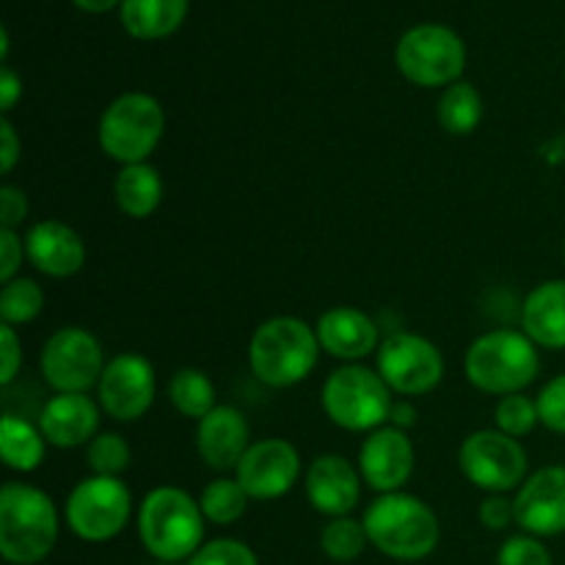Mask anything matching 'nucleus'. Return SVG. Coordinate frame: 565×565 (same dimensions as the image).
Here are the masks:
<instances>
[{
    "instance_id": "nucleus-1",
    "label": "nucleus",
    "mask_w": 565,
    "mask_h": 565,
    "mask_svg": "<svg viewBox=\"0 0 565 565\" xmlns=\"http://www.w3.org/2000/svg\"><path fill=\"white\" fill-rule=\"evenodd\" d=\"M362 524L370 546L401 563L425 561L441 541V524L434 508L406 491L375 497L364 511Z\"/></svg>"
},
{
    "instance_id": "nucleus-2",
    "label": "nucleus",
    "mask_w": 565,
    "mask_h": 565,
    "mask_svg": "<svg viewBox=\"0 0 565 565\" xmlns=\"http://www.w3.org/2000/svg\"><path fill=\"white\" fill-rule=\"evenodd\" d=\"M61 516L53 497L31 483L0 489V557L9 565H39L58 544Z\"/></svg>"
},
{
    "instance_id": "nucleus-3",
    "label": "nucleus",
    "mask_w": 565,
    "mask_h": 565,
    "mask_svg": "<svg viewBox=\"0 0 565 565\" xmlns=\"http://www.w3.org/2000/svg\"><path fill=\"white\" fill-rule=\"evenodd\" d=\"M138 539L158 563L191 561L204 544L202 505L177 486H158L138 505Z\"/></svg>"
},
{
    "instance_id": "nucleus-4",
    "label": "nucleus",
    "mask_w": 565,
    "mask_h": 565,
    "mask_svg": "<svg viewBox=\"0 0 565 565\" xmlns=\"http://www.w3.org/2000/svg\"><path fill=\"white\" fill-rule=\"evenodd\" d=\"M318 331L296 315H276L257 326L248 342V367L270 390H287L309 379L320 359Z\"/></svg>"
},
{
    "instance_id": "nucleus-5",
    "label": "nucleus",
    "mask_w": 565,
    "mask_h": 565,
    "mask_svg": "<svg viewBox=\"0 0 565 565\" xmlns=\"http://www.w3.org/2000/svg\"><path fill=\"white\" fill-rule=\"evenodd\" d=\"M463 373L469 384L486 395H519L539 379V345L516 329L486 331L467 348Z\"/></svg>"
},
{
    "instance_id": "nucleus-6",
    "label": "nucleus",
    "mask_w": 565,
    "mask_h": 565,
    "mask_svg": "<svg viewBox=\"0 0 565 565\" xmlns=\"http://www.w3.org/2000/svg\"><path fill=\"white\" fill-rule=\"evenodd\" d=\"M395 392L386 386L379 370L364 364H342L320 390L323 414L342 430L351 434H373L390 423Z\"/></svg>"
},
{
    "instance_id": "nucleus-7",
    "label": "nucleus",
    "mask_w": 565,
    "mask_h": 565,
    "mask_svg": "<svg viewBox=\"0 0 565 565\" xmlns=\"http://www.w3.org/2000/svg\"><path fill=\"white\" fill-rule=\"evenodd\" d=\"M166 132V110L152 94L125 92L99 116L97 141L105 158L119 166L147 163Z\"/></svg>"
},
{
    "instance_id": "nucleus-8",
    "label": "nucleus",
    "mask_w": 565,
    "mask_h": 565,
    "mask_svg": "<svg viewBox=\"0 0 565 565\" xmlns=\"http://www.w3.org/2000/svg\"><path fill=\"white\" fill-rule=\"evenodd\" d=\"M395 64L408 83L423 88L452 86L467 70V44L452 28L423 22L408 28L395 47Z\"/></svg>"
},
{
    "instance_id": "nucleus-9",
    "label": "nucleus",
    "mask_w": 565,
    "mask_h": 565,
    "mask_svg": "<svg viewBox=\"0 0 565 565\" xmlns=\"http://www.w3.org/2000/svg\"><path fill=\"white\" fill-rule=\"evenodd\" d=\"M66 527L86 544H108L132 519V494L121 478H92L75 483L64 505Z\"/></svg>"
},
{
    "instance_id": "nucleus-10",
    "label": "nucleus",
    "mask_w": 565,
    "mask_h": 565,
    "mask_svg": "<svg viewBox=\"0 0 565 565\" xmlns=\"http://www.w3.org/2000/svg\"><path fill=\"white\" fill-rule=\"evenodd\" d=\"M458 467L486 494H511L530 478V458L522 441L497 428L469 434L458 447Z\"/></svg>"
},
{
    "instance_id": "nucleus-11",
    "label": "nucleus",
    "mask_w": 565,
    "mask_h": 565,
    "mask_svg": "<svg viewBox=\"0 0 565 565\" xmlns=\"http://www.w3.org/2000/svg\"><path fill=\"white\" fill-rule=\"evenodd\" d=\"M105 364L103 345L83 326L53 331L39 353V373L55 395H86L99 384Z\"/></svg>"
},
{
    "instance_id": "nucleus-12",
    "label": "nucleus",
    "mask_w": 565,
    "mask_h": 565,
    "mask_svg": "<svg viewBox=\"0 0 565 565\" xmlns=\"http://www.w3.org/2000/svg\"><path fill=\"white\" fill-rule=\"evenodd\" d=\"M375 370L395 395L423 397L430 395L445 379V356L428 337L395 331L381 342Z\"/></svg>"
},
{
    "instance_id": "nucleus-13",
    "label": "nucleus",
    "mask_w": 565,
    "mask_h": 565,
    "mask_svg": "<svg viewBox=\"0 0 565 565\" xmlns=\"http://www.w3.org/2000/svg\"><path fill=\"white\" fill-rule=\"evenodd\" d=\"M158 395L154 367L141 353H116L97 384V403L116 423H138L147 417Z\"/></svg>"
},
{
    "instance_id": "nucleus-14",
    "label": "nucleus",
    "mask_w": 565,
    "mask_h": 565,
    "mask_svg": "<svg viewBox=\"0 0 565 565\" xmlns=\"http://www.w3.org/2000/svg\"><path fill=\"white\" fill-rule=\"evenodd\" d=\"M235 480L252 500H279L301 480V456L290 441L276 436L252 441L243 461L237 463Z\"/></svg>"
},
{
    "instance_id": "nucleus-15",
    "label": "nucleus",
    "mask_w": 565,
    "mask_h": 565,
    "mask_svg": "<svg viewBox=\"0 0 565 565\" xmlns=\"http://www.w3.org/2000/svg\"><path fill=\"white\" fill-rule=\"evenodd\" d=\"M414 463H417L414 441L395 425H384L367 434L359 450V475L375 494L403 491V486L412 480Z\"/></svg>"
},
{
    "instance_id": "nucleus-16",
    "label": "nucleus",
    "mask_w": 565,
    "mask_h": 565,
    "mask_svg": "<svg viewBox=\"0 0 565 565\" xmlns=\"http://www.w3.org/2000/svg\"><path fill=\"white\" fill-rule=\"evenodd\" d=\"M516 524L535 539L565 533V467H541L513 497Z\"/></svg>"
},
{
    "instance_id": "nucleus-17",
    "label": "nucleus",
    "mask_w": 565,
    "mask_h": 565,
    "mask_svg": "<svg viewBox=\"0 0 565 565\" xmlns=\"http://www.w3.org/2000/svg\"><path fill=\"white\" fill-rule=\"evenodd\" d=\"M362 475L345 456L323 452L309 463L303 475V491L309 505L329 519L351 516L362 500Z\"/></svg>"
},
{
    "instance_id": "nucleus-18",
    "label": "nucleus",
    "mask_w": 565,
    "mask_h": 565,
    "mask_svg": "<svg viewBox=\"0 0 565 565\" xmlns=\"http://www.w3.org/2000/svg\"><path fill=\"white\" fill-rule=\"evenodd\" d=\"M252 447V428L241 408L218 403L196 423V450L213 472H235Z\"/></svg>"
},
{
    "instance_id": "nucleus-19",
    "label": "nucleus",
    "mask_w": 565,
    "mask_h": 565,
    "mask_svg": "<svg viewBox=\"0 0 565 565\" xmlns=\"http://www.w3.org/2000/svg\"><path fill=\"white\" fill-rule=\"evenodd\" d=\"M318 342L329 356L359 364L381 348L379 323L359 307H331L318 318Z\"/></svg>"
},
{
    "instance_id": "nucleus-20",
    "label": "nucleus",
    "mask_w": 565,
    "mask_h": 565,
    "mask_svg": "<svg viewBox=\"0 0 565 565\" xmlns=\"http://www.w3.org/2000/svg\"><path fill=\"white\" fill-rule=\"evenodd\" d=\"M28 263L50 279H70L86 265V243L70 224L55 218L36 221L25 232Z\"/></svg>"
},
{
    "instance_id": "nucleus-21",
    "label": "nucleus",
    "mask_w": 565,
    "mask_h": 565,
    "mask_svg": "<svg viewBox=\"0 0 565 565\" xmlns=\"http://www.w3.org/2000/svg\"><path fill=\"white\" fill-rule=\"evenodd\" d=\"M99 403L88 395H53L39 412V430L47 445L58 450L88 447V441L99 434Z\"/></svg>"
},
{
    "instance_id": "nucleus-22",
    "label": "nucleus",
    "mask_w": 565,
    "mask_h": 565,
    "mask_svg": "<svg viewBox=\"0 0 565 565\" xmlns=\"http://www.w3.org/2000/svg\"><path fill=\"white\" fill-rule=\"evenodd\" d=\"M522 331L546 351H565V279L541 281L522 303Z\"/></svg>"
},
{
    "instance_id": "nucleus-23",
    "label": "nucleus",
    "mask_w": 565,
    "mask_h": 565,
    "mask_svg": "<svg viewBox=\"0 0 565 565\" xmlns=\"http://www.w3.org/2000/svg\"><path fill=\"white\" fill-rule=\"evenodd\" d=\"M188 6L191 0H121L119 20L132 39L158 42L180 31Z\"/></svg>"
},
{
    "instance_id": "nucleus-24",
    "label": "nucleus",
    "mask_w": 565,
    "mask_h": 565,
    "mask_svg": "<svg viewBox=\"0 0 565 565\" xmlns=\"http://www.w3.org/2000/svg\"><path fill=\"white\" fill-rule=\"evenodd\" d=\"M114 199L116 207L127 218H149L160 207V202H163V180H160V171L152 163L121 166L119 174L114 177Z\"/></svg>"
},
{
    "instance_id": "nucleus-25",
    "label": "nucleus",
    "mask_w": 565,
    "mask_h": 565,
    "mask_svg": "<svg viewBox=\"0 0 565 565\" xmlns=\"http://www.w3.org/2000/svg\"><path fill=\"white\" fill-rule=\"evenodd\" d=\"M0 452H3L6 467L14 472H36L47 456V439L39 425L9 412L0 419Z\"/></svg>"
},
{
    "instance_id": "nucleus-26",
    "label": "nucleus",
    "mask_w": 565,
    "mask_h": 565,
    "mask_svg": "<svg viewBox=\"0 0 565 565\" xmlns=\"http://www.w3.org/2000/svg\"><path fill=\"white\" fill-rule=\"evenodd\" d=\"M436 119H439L441 130H447L450 136H469L483 121V97L472 83H452L436 103Z\"/></svg>"
},
{
    "instance_id": "nucleus-27",
    "label": "nucleus",
    "mask_w": 565,
    "mask_h": 565,
    "mask_svg": "<svg viewBox=\"0 0 565 565\" xmlns=\"http://www.w3.org/2000/svg\"><path fill=\"white\" fill-rule=\"evenodd\" d=\"M169 403L188 419H204L213 412L215 403V386L210 375L199 367H182L171 375L169 381Z\"/></svg>"
},
{
    "instance_id": "nucleus-28",
    "label": "nucleus",
    "mask_w": 565,
    "mask_h": 565,
    "mask_svg": "<svg viewBox=\"0 0 565 565\" xmlns=\"http://www.w3.org/2000/svg\"><path fill=\"white\" fill-rule=\"evenodd\" d=\"M252 497L243 491V486L235 478H215L204 486L202 497H199V505H202L204 519L210 524H218V527H230V524L241 522L246 516V508Z\"/></svg>"
},
{
    "instance_id": "nucleus-29",
    "label": "nucleus",
    "mask_w": 565,
    "mask_h": 565,
    "mask_svg": "<svg viewBox=\"0 0 565 565\" xmlns=\"http://www.w3.org/2000/svg\"><path fill=\"white\" fill-rule=\"evenodd\" d=\"M44 309V290L39 281L28 279V276H17V279L6 281L0 287V320L3 326H25L42 315Z\"/></svg>"
},
{
    "instance_id": "nucleus-30",
    "label": "nucleus",
    "mask_w": 565,
    "mask_h": 565,
    "mask_svg": "<svg viewBox=\"0 0 565 565\" xmlns=\"http://www.w3.org/2000/svg\"><path fill=\"white\" fill-rule=\"evenodd\" d=\"M367 546H370V539L362 519H353V516L329 519V524H326L323 533H320V550H323V555L334 563L359 561Z\"/></svg>"
},
{
    "instance_id": "nucleus-31",
    "label": "nucleus",
    "mask_w": 565,
    "mask_h": 565,
    "mask_svg": "<svg viewBox=\"0 0 565 565\" xmlns=\"http://www.w3.org/2000/svg\"><path fill=\"white\" fill-rule=\"evenodd\" d=\"M132 450L121 434H97L86 447V467L99 478H121L130 469Z\"/></svg>"
},
{
    "instance_id": "nucleus-32",
    "label": "nucleus",
    "mask_w": 565,
    "mask_h": 565,
    "mask_svg": "<svg viewBox=\"0 0 565 565\" xmlns=\"http://www.w3.org/2000/svg\"><path fill=\"white\" fill-rule=\"evenodd\" d=\"M494 423L497 430L513 436V439H522V436H530L541 425L539 406H535V401H530L527 395H522V392H519V395L500 397L494 412Z\"/></svg>"
},
{
    "instance_id": "nucleus-33",
    "label": "nucleus",
    "mask_w": 565,
    "mask_h": 565,
    "mask_svg": "<svg viewBox=\"0 0 565 565\" xmlns=\"http://www.w3.org/2000/svg\"><path fill=\"white\" fill-rule=\"evenodd\" d=\"M185 565H259V561L246 541L215 539L204 541L202 550H199Z\"/></svg>"
},
{
    "instance_id": "nucleus-34",
    "label": "nucleus",
    "mask_w": 565,
    "mask_h": 565,
    "mask_svg": "<svg viewBox=\"0 0 565 565\" xmlns=\"http://www.w3.org/2000/svg\"><path fill=\"white\" fill-rule=\"evenodd\" d=\"M497 565H555L552 552L535 535H511L497 552Z\"/></svg>"
},
{
    "instance_id": "nucleus-35",
    "label": "nucleus",
    "mask_w": 565,
    "mask_h": 565,
    "mask_svg": "<svg viewBox=\"0 0 565 565\" xmlns=\"http://www.w3.org/2000/svg\"><path fill=\"white\" fill-rule=\"evenodd\" d=\"M541 425L552 434L565 436V373L555 375L535 397Z\"/></svg>"
},
{
    "instance_id": "nucleus-36",
    "label": "nucleus",
    "mask_w": 565,
    "mask_h": 565,
    "mask_svg": "<svg viewBox=\"0 0 565 565\" xmlns=\"http://www.w3.org/2000/svg\"><path fill=\"white\" fill-rule=\"evenodd\" d=\"M478 522L491 533H502L511 524H516V508L508 494H489L478 505Z\"/></svg>"
},
{
    "instance_id": "nucleus-37",
    "label": "nucleus",
    "mask_w": 565,
    "mask_h": 565,
    "mask_svg": "<svg viewBox=\"0 0 565 565\" xmlns=\"http://www.w3.org/2000/svg\"><path fill=\"white\" fill-rule=\"evenodd\" d=\"M22 259L25 254V237H20L17 230H0V281H11L20 276Z\"/></svg>"
},
{
    "instance_id": "nucleus-38",
    "label": "nucleus",
    "mask_w": 565,
    "mask_h": 565,
    "mask_svg": "<svg viewBox=\"0 0 565 565\" xmlns=\"http://www.w3.org/2000/svg\"><path fill=\"white\" fill-rule=\"evenodd\" d=\"M28 221V193L17 185H0V230H20Z\"/></svg>"
},
{
    "instance_id": "nucleus-39",
    "label": "nucleus",
    "mask_w": 565,
    "mask_h": 565,
    "mask_svg": "<svg viewBox=\"0 0 565 565\" xmlns=\"http://www.w3.org/2000/svg\"><path fill=\"white\" fill-rule=\"evenodd\" d=\"M0 351H3L0 386H11L22 370V340L17 337L14 326H0Z\"/></svg>"
},
{
    "instance_id": "nucleus-40",
    "label": "nucleus",
    "mask_w": 565,
    "mask_h": 565,
    "mask_svg": "<svg viewBox=\"0 0 565 565\" xmlns=\"http://www.w3.org/2000/svg\"><path fill=\"white\" fill-rule=\"evenodd\" d=\"M20 158L22 141L20 136H17L9 116H3V119H0V171H3V174H11V171L17 169V163H20Z\"/></svg>"
},
{
    "instance_id": "nucleus-41",
    "label": "nucleus",
    "mask_w": 565,
    "mask_h": 565,
    "mask_svg": "<svg viewBox=\"0 0 565 565\" xmlns=\"http://www.w3.org/2000/svg\"><path fill=\"white\" fill-rule=\"evenodd\" d=\"M20 97H22L20 75H17L9 64H3V70H0V110H3V116H9V110L20 103Z\"/></svg>"
},
{
    "instance_id": "nucleus-42",
    "label": "nucleus",
    "mask_w": 565,
    "mask_h": 565,
    "mask_svg": "<svg viewBox=\"0 0 565 565\" xmlns=\"http://www.w3.org/2000/svg\"><path fill=\"white\" fill-rule=\"evenodd\" d=\"M390 425H395V428L401 430H412L414 425H417V408H414L412 401H395V406H392V414H390Z\"/></svg>"
},
{
    "instance_id": "nucleus-43",
    "label": "nucleus",
    "mask_w": 565,
    "mask_h": 565,
    "mask_svg": "<svg viewBox=\"0 0 565 565\" xmlns=\"http://www.w3.org/2000/svg\"><path fill=\"white\" fill-rule=\"evenodd\" d=\"M81 11H88V14H105V11L121 6V0H72Z\"/></svg>"
},
{
    "instance_id": "nucleus-44",
    "label": "nucleus",
    "mask_w": 565,
    "mask_h": 565,
    "mask_svg": "<svg viewBox=\"0 0 565 565\" xmlns=\"http://www.w3.org/2000/svg\"><path fill=\"white\" fill-rule=\"evenodd\" d=\"M0 58H9V28H0Z\"/></svg>"
},
{
    "instance_id": "nucleus-45",
    "label": "nucleus",
    "mask_w": 565,
    "mask_h": 565,
    "mask_svg": "<svg viewBox=\"0 0 565 565\" xmlns=\"http://www.w3.org/2000/svg\"><path fill=\"white\" fill-rule=\"evenodd\" d=\"M154 565H180V563H158V561H154Z\"/></svg>"
},
{
    "instance_id": "nucleus-46",
    "label": "nucleus",
    "mask_w": 565,
    "mask_h": 565,
    "mask_svg": "<svg viewBox=\"0 0 565 565\" xmlns=\"http://www.w3.org/2000/svg\"><path fill=\"white\" fill-rule=\"evenodd\" d=\"M563 259H565V241H563Z\"/></svg>"
}]
</instances>
